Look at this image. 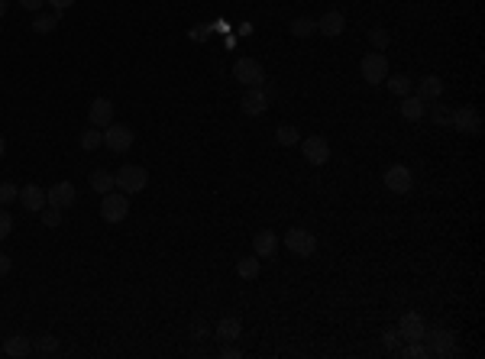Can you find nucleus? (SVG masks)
<instances>
[{
	"instance_id": "1",
	"label": "nucleus",
	"mask_w": 485,
	"mask_h": 359,
	"mask_svg": "<svg viewBox=\"0 0 485 359\" xmlns=\"http://www.w3.org/2000/svg\"><path fill=\"white\" fill-rule=\"evenodd\" d=\"M285 250L301 256V259H310L317 252V236L310 233L308 226H292V230H285Z\"/></svg>"
},
{
	"instance_id": "2",
	"label": "nucleus",
	"mask_w": 485,
	"mask_h": 359,
	"mask_svg": "<svg viewBox=\"0 0 485 359\" xmlns=\"http://www.w3.org/2000/svg\"><path fill=\"white\" fill-rule=\"evenodd\" d=\"M233 81H240L242 88H262L266 84V68H262L259 59L242 55V59L233 62Z\"/></svg>"
},
{
	"instance_id": "3",
	"label": "nucleus",
	"mask_w": 485,
	"mask_h": 359,
	"mask_svg": "<svg viewBox=\"0 0 485 359\" xmlns=\"http://www.w3.org/2000/svg\"><path fill=\"white\" fill-rule=\"evenodd\" d=\"M114 184H117L123 194H139L146 184H149V172L142 165H123L114 172Z\"/></svg>"
},
{
	"instance_id": "4",
	"label": "nucleus",
	"mask_w": 485,
	"mask_h": 359,
	"mask_svg": "<svg viewBox=\"0 0 485 359\" xmlns=\"http://www.w3.org/2000/svg\"><path fill=\"white\" fill-rule=\"evenodd\" d=\"M424 340H427V353H430V356H453V353H456V334L446 330V327L424 330Z\"/></svg>"
},
{
	"instance_id": "5",
	"label": "nucleus",
	"mask_w": 485,
	"mask_h": 359,
	"mask_svg": "<svg viewBox=\"0 0 485 359\" xmlns=\"http://www.w3.org/2000/svg\"><path fill=\"white\" fill-rule=\"evenodd\" d=\"M126 214H130V194H104L101 201V220L104 224H123Z\"/></svg>"
},
{
	"instance_id": "6",
	"label": "nucleus",
	"mask_w": 485,
	"mask_h": 359,
	"mask_svg": "<svg viewBox=\"0 0 485 359\" xmlns=\"http://www.w3.org/2000/svg\"><path fill=\"white\" fill-rule=\"evenodd\" d=\"M360 72L366 78V84H382L388 78V59H385V52H369V55H362Z\"/></svg>"
},
{
	"instance_id": "7",
	"label": "nucleus",
	"mask_w": 485,
	"mask_h": 359,
	"mask_svg": "<svg viewBox=\"0 0 485 359\" xmlns=\"http://www.w3.org/2000/svg\"><path fill=\"white\" fill-rule=\"evenodd\" d=\"M133 140H136L133 130H130L126 123H117V120H114V123L104 130V146H107L110 152H117V156L130 149V146H133Z\"/></svg>"
},
{
	"instance_id": "8",
	"label": "nucleus",
	"mask_w": 485,
	"mask_h": 359,
	"mask_svg": "<svg viewBox=\"0 0 485 359\" xmlns=\"http://www.w3.org/2000/svg\"><path fill=\"white\" fill-rule=\"evenodd\" d=\"M450 126L460 130V133H466V136H479L482 133V117H479L476 107H460V110H453Z\"/></svg>"
},
{
	"instance_id": "9",
	"label": "nucleus",
	"mask_w": 485,
	"mask_h": 359,
	"mask_svg": "<svg viewBox=\"0 0 485 359\" xmlns=\"http://www.w3.org/2000/svg\"><path fill=\"white\" fill-rule=\"evenodd\" d=\"M385 188L395 194H408L414 188V175L408 165H388L385 168Z\"/></svg>"
},
{
	"instance_id": "10",
	"label": "nucleus",
	"mask_w": 485,
	"mask_h": 359,
	"mask_svg": "<svg viewBox=\"0 0 485 359\" xmlns=\"http://www.w3.org/2000/svg\"><path fill=\"white\" fill-rule=\"evenodd\" d=\"M75 201H78V188L71 182H55L49 191H46V204H49V208L65 210V208H71Z\"/></svg>"
},
{
	"instance_id": "11",
	"label": "nucleus",
	"mask_w": 485,
	"mask_h": 359,
	"mask_svg": "<svg viewBox=\"0 0 485 359\" xmlns=\"http://www.w3.org/2000/svg\"><path fill=\"white\" fill-rule=\"evenodd\" d=\"M240 110L246 117H262L268 110V94L262 91V88H246L240 97Z\"/></svg>"
},
{
	"instance_id": "12",
	"label": "nucleus",
	"mask_w": 485,
	"mask_h": 359,
	"mask_svg": "<svg viewBox=\"0 0 485 359\" xmlns=\"http://www.w3.org/2000/svg\"><path fill=\"white\" fill-rule=\"evenodd\" d=\"M398 337H404L408 343H414V340H424V330H427V324H424V318H421L418 311H404L402 314V320H398Z\"/></svg>"
},
{
	"instance_id": "13",
	"label": "nucleus",
	"mask_w": 485,
	"mask_h": 359,
	"mask_svg": "<svg viewBox=\"0 0 485 359\" xmlns=\"http://www.w3.org/2000/svg\"><path fill=\"white\" fill-rule=\"evenodd\" d=\"M301 152L310 165H327V159H330V142L324 136H308V140H301Z\"/></svg>"
},
{
	"instance_id": "14",
	"label": "nucleus",
	"mask_w": 485,
	"mask_h": 359,
	"mask_svg": "<svg viewBox=\"0 0 485 359\" xmlns=\"http://www.w3.org/2000/svg\"><path fill=\"white\" fill-rule=\"evenodd\" d=\"M88 120H91V126H97V130H107V126L114 123V104H110L107 97H94L91 107H88Z\"/></svg>"
},
{
	"instance_id": "15",
	"label": "nucleus",
	"mask_w": 485,
	"mask_h": 359,
	"mask_svg": "<svg viewBox=\"0 0 485 359\" xmlns=\"http://www.w3.org/2000/svg\"><path fill=\"white\" fill-rule=\"evenodd\" d=\"M346 29V17L340 13V10H327L324 17L317 20V33L327 36V39H336V36H343Z\"/></svg>"
},
{
	"instance_id": "16",
	"label": "nucleus",
	"mask_w": 485,
	"mask_h": 359,
	"mask_svg": "<svg viewBox=\"0 0 485 359\" xmlns=\"http://www.w3.org/2000/svg\"><path fill=\"white\" fill-rule=\"evenodd\" d=\"M414 94H418L424 104H434V100L444 97V78H440V75H424L418 81V91H414Z\"/></svg>"
},
{
	"instance_id": "17",
	"label": "nucleus",
	"mask_w": 485,
	"mask_h": 359,
	"mask_svg": "<svg viewBox=\"0 0 485 359\" xmlns=\"http://www.w3.org/2000/svg\"><path fill=\"white\" fill-rule=\"evenodd\" d=\"M252 252H256L259 259L275 256V252H278V233H275V230H259V233L252 236Z\"/></svg>"
},
{
	"instance_id": "18",
	"label": "nucleus",
	"mask_w": 485,
	"mask_h": 359,
	"mask_svg": "<svg viewBox=\"0 0 485 359\" xmlns=\"http://www.w3.org/2000/svg\"><path fill=\"white\" fill-rule=\"evenodd\" d=\"M20 204H23L26 210H33V214H39L42 208H46V188H39V184H26L23 191H20Z\"/></svg>"
},
{
	"instance_id": "19",
	"label": "nucleus",
	"mask_w": 485,
	"mask_h": 359,
	"mask_svg": "<svg viewBox=\"0 0 485 359\" xmlns=\"http://www.w3.org/2000/svg\"><path fill=\"white\" fill-rule=\"evenodd\" d=\"M402 117L408 120V123H418V120H424V110H427V104L418 97V94H404L402 97Z\"/></svg>"
},
{
	"instance_id": "20",
	"label": "nucleus",
	"mask_w": 485,
	"mask_h": 359,
	"mask_svg": "<svg viewBox=\"0 0 485 359\" xmlns=\"http://www.w3.org/2000/svg\"><path fill=\"white\" fill-rule=\"evenodd\" d=\"M88 182H91V191H97L101 198H104V194H110L114 188H117V184H114V172H107V168H94Z\"/></svg>"
},
{
	"instance_id": "21",
	"label": "nucleus",
	"mask_w": 485,
	"mask_h": 359,
	"mask_svg": "<svg viewBox=\"0 0 485 359\" xmlns=\"http://www.w3.org/2000/svg\"><path fill=\"white\" fill-rule=\"evenodd\" d=\"M240 334H242V324H240V318H233V314H226V318H220V324H217V340H224V343H233Z\"/></svg>"
},
{
	"instance_id": "22",
	"label": "nucleus",
	"mask_w": 485,
	"mask_h": 359,
	"mask_svg": "<svg viewBox=\"0 0 485 359\" xmlns=\"http://www.w3.org/2000/svg\"><path fill=\"white\" fill-rule=\"evenodd\" d=\"M33 350V343H29V337L26 334H10L7 340H4V353H7V356H26V353Z\"/></svg>"
},
{
	"instance_id": "23",
	"label": "nucleus",
	"mask_w": 485,
	"mask_h": 359,
	"mask_svg": "<svg viewBox=\"0 0 485 359\" xmlns=\"http://www.w3.org/2000/svg\"><path fill=\"white\" fill-rule=\"evenodd\" d=\"M59 20H62L59 10H52V13H36L33 29L39 36H49V33H55V29H59Z\"/></svg>"
},
{
	"instance_id": "24",
	"label": "nucleus",
	"mask_w": 485,
	"mask_h": 359,
	"mask_svg": "<svg viewBox=\"0 0 485 359\" xmlns=\"http://www.w3.org/2000/svg\"><path fill=\"white\" fill-rule=\"evenodd\" d=\"M288 33H292L294 39H308V36L317 33V20H310V17H294L292 23H288Z\"/></svg>"
},
{
	"instance_id": "25",
	"label": "nucleus",
	"mask_w": 485,
	"mask_h": 359,
	"mask_svg": "<svg viewBox=\"0 0 485 359\" xmlns=\"http://www.w3.org/2000/svg\"><path fill=\"white\" fill-rule=\"evenodd\" d=\"M259 269H262V259L252 252V256H242V259L236 262V276L250 282V278H259Z\"/></svg>"
},
{
	"instance_id": "26",
	"label": "nucleus",
	"mask_w": 485,
	"mask_h": 359,
	"mask_svg": "<svg viewBox=\"0 0 485 359\" xmlns=\"http://www.w3.org/2000/svg\"><path fill=\"white\" fill-rule=\"evenodd\" d=\"M78 146H81L84 152H94L104 146V130H97V126H91V130H84L81 136H78Z\"/></svg>"
},
{
	"instance_id": "27",
	"label": "nucleus",
	"mask_w": 485,
	"mask_h": 359,
	"mask_svg": "<svg viewBox=\"0 0 485 359\" xmlns=\"http://www.w3.org/2000/svg\"><path fill=\"white\" fill-rule=\"evenodd\" d=\"M275 142L278 146H298L301 142V133H298V126H292V123H282V126H275Z\"/></svg>"
},
{
	"instance_id": "28",
	"label": "nucleus",
	"mask_w": 485,
	"mask_h": 359,
	"mask_svg": "<svg viewBox=\"0 0 485 359\" xmlns=\"http://www.w3.org/2000/svg\"><path fill=\"white\" fill-rule=\"evenodd\" d=\"M385 81H388V91L398 94V97H404V94L414 91V78H408V75H388Z\"/></svg>"
},
{
	"instance_id": "29",
	"label": "nucleus",
	"mask_w": 485,
	"mask_h": 359,
	"mask_svg": "<svg viewBox=\"0 0 485 359\" xmlns=\"http://www.w3.org/2000/svg\"><path fill=\"white\" fill-rule=\"evenodd\" d=\"M424 114H430V120H434L437 126H450V117H453V110H446L444 104H427Z\"/></svg>"
},
{
	"instance_id": "30",
	"label": "nucleus",
	"mask_w": 485,
	"mask_h": 359,
	"mask_svg": "<svg viewBox=\"0 0 485 359\" xmlns=\"http://www.w3.org/2000/svg\"><path fill=\"white\" fill-rule=\"evenodd\" d=\"M369 42H372V49L376 52H385L388 49V42H392V36H388V29L376 26V29H369Z\"/></svg>"
},
{
	"instance_id": "31",
	"label": "nucleus",
	"mask_w": 485,
	"mask_h": 359,
	"mask_svg": "<svg viewBox=\"0 0 485 359\" xmlns=\"http://www.w3.org/2000/svg\"><path fill=\"white\" fill-rule=\"evenodd\" d=\"M398 356H408V359H427L430 353H427L424 340H414V343H408L404 350H398Z\"/></svg>"
},
{
	"instance_id": "32",
	"label": "nucleus",
	"mask_w": 485,
	"mask_h": 359,
	"mask_svg": "<svg viewBox=\"0 0 485 359\" xmlns=\"http://www.w3.org/2000/svg\"><path fill=\"white\" fill-rule=\"evenodd\" d=\"M20 198V188L13 182H0V208H7V204H13V201Z\"/></svg>"
},
{
	"instance_id": "33",
	"label": "nucleus",
	"mask_w": 485,
	"mask_h": 359,
	"mask_svg": "<svg viewBox=\"0 0 485 359\" xmlns=\"http://www.w3.org/2000/svg\"><path fill=\"white\" fill-rule=\"evenodd\" d=\"M39 214H42V224L49 226V230H55V226L62 224V210H59V208H49V204H46V208L39 210Z\"/></svg>"
},
{
	"instance_id": "34",
	"label": "nucleus",
	"mask_w": 485,
	"mask_h": 359,
	"mask_svg": "<svg viewBox=\"0 0 485 359\" xmlns=\"http://www.w3.org/2000/svg\"><path fill=\"white\" fill-rule=\"evenodd\" d=\"M210 29H214V26L198 23V26H191V29H188V39H191V42H207L210 39Z\"/></svg>"
},
{
	"instance_id": "35",
	"label": "nucleus",
	"mask_w": 485,
	"mask_h": 359,
	"mask_svg": "<svg viewBox=\"0 0 485 359\" xmlns=\"http://www.w3.org/2000/svg\"><path fill=\"white\" fill-rule=\"evenodd\" d=\"M36 350H39V353H59V337L42 334L39 343H36Z\"/></svg>"
},
{
	"instance_id": "36",
	"label": "nucleus",
	"mask_w": 485,
	"mask_h": 359,
	"mask_svg": "<svg viewBox=\"0 0 485 359\" xmlns=\"http://www.w3.org/2000/svg\"><path fill=\"white\" fill-rule=\"evenodd\" d=\"M188 334H191V340H207L210 337V327H207V320H191V330H188Z\"/></svg>"
},
{
	"instance_id": "37",
	"label": "nucleus",
	"mask_w": 485,
	"mask_h": 359,
	"mask_svg": "<svg viewBox=\"0 0 485 359\" xmlns=\"http://www.w3.org/2000/svg\"><path fill=\"white\" fill-rule=\"evenodd\" d=\"M10 230H13V217H10L7 210L0 208V240H7V236H10Z\"/></svg>"
},
{
	"instance_id": "38",
	"label": "nucleus",
	"mask_w": 485,
	"mask_h": 359,
	"mask_svg": "<svg viewBox=\"0 0 485 359\" xmlns=\"http://www.w3.org/2000/svg\"><path fill=\"white\" fill-rule=\"evenodd\" d=\"M382 346H385L388 353L398 350V330H385V334H382Z\"/></svg>"
},
{
	"instance_id": "39",
	"label": "nucleus",
	"mask_w": 485,
	"mask_h": 359,
	"mask_svg": "<svg viewBox=\"0 0 485 359\" xmlns=\"http://www.w3.org/2000/svg\"><path fill=\"white\" fill-rule=\"evenodd\" d=\"M220 356H224V359H240V356H242V350L236 346V340H233V343H226L224 350H220Z\"/></svg>"
},
{
	"instance_id": "40",
	"label": "nucleus",
	"mask_w": 485,
	"mask_h": 359,
	"mask_svg": "<svg viewBox=\"0 0 485 359\" xmlns=\"http://www.w3.org/2000/svg\"><path fill=\"white\" fill-rule=\"evenodd\" d=\"M17 4H20V7H23V10H29V13H39V10H42V4H46V0H17Z\"/></svg>"
},
{
	"instance_id": "41",
	"label": "nucleus",
	"mask_w": 485,
	"mask_h": 359,
	"mask_svg": "<svg viewBox=\"0 0 485 359\" xmlns=\"http://www.w3.org/2000/svg\"><path fill=\"white\" fill-rule=\"evenodd\" d=\"M10 269H13V262H10V256H7V252H0V276H7Z\"/></svg>"
},
{
	"instance_id": "42",
	"label": "nucleus",
	"mask_w": 485,
	"mask_h": 359,
	"mask_svg": "<svg viewBox=\"0 0 485 359\" xmlns=\"http://www.w3.org/2000/svg\"><path fill=\"white\" fill-rule=\"evenodd\" d=\"M49 4H52V10H59V13H65V10L71 7L75 0H49Z\"/></svg>"
},
{
	"instance_id": "43",
	"label": "nucleus",
	"mask_w": 485,
	"mask_h": 359,
	"mask_svg": "<svg viewBox=\"0 0 485 359\" xmlns=\"http://www.w3.org/2000/svg\"><path fill=\"white\" fill-rule=\"evenodd\" d=\"M10 10V0H0V20H4V13Z\"/></svg>"
},
{
	"instance_id": "44",
	"label": "nucleus",
	"mask_w": 485,
	"mask_h": 359,
	"mask_svg": "<svg viewBox=\"0 0 485 359\" xmlns=\"http://www.w3.org/2000/svg\"><path fill=\"white\" fill-rule=\"evenodd\" d=\"M4 152H7V140L0 136V159H4Z\"/></svg>"
}]
</instances>
